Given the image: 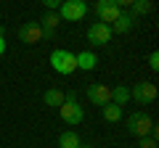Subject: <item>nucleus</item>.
<instances>
[{
  "mask_svg": "<svg viewBox=\"0 0 159 148\" xmlns=\"http://www.w3.org/2000/svg\"><path fill=\"white\" fill-rule=\"evenodd\" d=\"M138 148H157V140L154 137H141L138 140Z\"/></svg>",
  "mask_w": 159,
  "mask_h": 148,
  "instance_id": "a211bd4d",
  "label": "nucleus"
},
{
  "mask_svg": "<svg viewBox=\"0 0 159 148\" xmlns=\"http://www.w3.org/2000/svg\"><path fill=\"white\" fill-rule=\"evenodd\" d=\"M45 6H48V8L53 11V8H58V0H45Z\"/></svg>",
  "mask_w": 159,
  "mask_h": 148,
  "instance_id": "412c9836",
  "label": "nucleus"
},
{
  "mask_svg": "<svg viewBox=\"0 0 159 148\" xmlns=\"http://www.w3.org/2000/svg\"><path fill=\"white\" fill-rule=\"evenodd\" d=\"M130 98L138 103H154L157 101V85L154 82H141V85H135L130 90Z\"/></svg>",
  "mask_w": 159,
  "mask_h": 148,
  "instance_id": "0eeeda50",
  "label": "nucleus"
},
{
  "mask_svg": "<svg viewBox=\"0 0 159 148\" xmlns=\"http://www.w3.org/2000/svg\"><path fill=\"white\" fill-rule=\"evenodd\" d=\"M19 40L27 42V45H34V42L43 40V27H40L37 21H27L19 27Z\"/></svg>",
  "mask_w": 159,
  "mask_h": 148,
  "instance_id": "6e6552de",
  "label": "nucleus"
},
{
  "mask_svg": "<svg viewBox=\"0 0 159 148\" xmlns=\"http://www.w3.org/2000/svg\"><path fill=\"white\" fill-rule=\"evenodd\" d=\"M43 101H45V106H61L64 101H66V95H64L61 90H45V95H43Z\"/></svg>",
  "mask_w": 159,
  "mask_h": 148,
  "instance_id": "2eb2a0df",
  "label": "nucleus"
},
{
  "mask_svg": "<svg viewBox=\"0 0 159 148\" xmlns=\"http://www.w3.org/2000/svg\"><path fill=\"white\" fill-rule=\"evenodd\" d=\"M37 24L45 29V32H56V27L61 24V16H58L56 11H48V13H43V16H40Z\"/></svg>",
  "mask_w": 159,
  "mask_h": 148,
  "instance_id": "f8f14e48",
  "label": "nucleus"
},
{
  "mask_svg": "<svg viewBox=\"0 0 159 148\" xmlns=\"http://www.w3.org/2000/svg\"><path fill=\"white\" fill-rule=\"evenodd\" d=\"M58 148H80V135L72 132V130L61 132V135H58Z\"/></svg>",
  "mask_w": 159,
  "mask_h": 148,
  "instance_id": "4468645a",
  "label": "nucleus"
},
{
  "mask_svg": "<svg viewBox=\"0 0 159 148\" xmlns=\"http://www.w3.org/2000/svg\"><path fill=\"white\" fill-rule=\"evenodd\" d=\"M101 111H103V119H106V122H119V119H122V108L114 106V103L101 106Z\"/></svg>",
  "mask_w": 159,
  "mask_h": 148,
  "instance_id": "dca6fc26",
  "label": "nucleus"
},
{
  "mask_svg": "<svg viewBox=\"0 0 159 148\" xmlns=\"http://www.w3.org/2000/svg\"><path fill=\"white\" fill-rule=\"evenodd\" d=\"M6 53V34H3V29H0V56Z\"/></svg>",
  "mask_w": 159,
  "mask_h": 148,
  "instance_id": "aec40b11",
  "label": "nucleus"
},
{
  "mask_svg": "<svg viewBox=\"0 0 159 148\" xmlns=\"http://www.w3.org/2000/svg\"><path fill=\"white\" fill-rule=\"evenodd\" d=\"M88 101L96 103V106H106V103H111V87L109 85H90L88 87Z\"/></svg>",
  "mask_w": 159,
  "mask_h": 148,
  "instance_id": "1a4fd4ad",
  "label": "nucleus"
},
{
  "mask_svg": "<svg viewBox=\"0 0 159 148\" xmlns=\"http://www.w3.org/2000/svg\"><path fill=\"white\" fill-rule=\"evenodd\" d=\"M127 101H130V90H127L125 85H117V87H111V103H114V106H119V108H122Z\"/></svg>",
  "mask_w": 159,
  "mask_h": 148,
  "instance_id": "ddd939ff",
  "label": "nucleus"
},
{
  "mask_svg": "<svg viewBox=\"0 0 159 148\" xmlns=\"http://www.w3.org/2000/svg\"><path fill=\"white\" fill-rule=\"evenodd\" d=\"M51 66L56 69L58 74H74L77 72V58H74V53L58 48V50L51 53Z\"/></svg>",
  "mask_w": 159,
  "mask_h": 148,
  "instance_id": "7ed1b4c3",
  "label": "nucleus"
},
{
  "mask_svg": "<svg viewBox=\"0 0 159 148\" xmlns=\"http://www.w3.org/2000/svg\"><path fill=\"white\" fill-rule=\"evenodd\" d=\"M74 58H77V69H85V72H93L98 63V56L93 50H80L74 53Z\"/></svg>",
  "mask_w": 159,
  "mask_h": 148,
  "instance_id": "9b49d317",
  "label": "nucleus"
},
{
  "mask_svg": "<svg viewBox=\"0 0 159 148\" xmlns=\"http://www.w3.org/2000/svg\"><path fill=\"white\" fill-rule=\"evenodd\" d=\"M93 11L98 13L101 24H109V21H114V19L122 13V8L117 6V0H98L96 6H93Z\"/></svg>",
  "mask_w": 159,
  "mask_h": 148,
  "instance_id": "423d86ee",
  "label": "nucleus"
},
{
  "mask_svg": "<svg viewBox=\"0 0 159 148\" xmlns=\"http://www.w3.org/2000/svg\"><path fill=\"white\" fill-rule=\"evenodd\" d=\"M125 127L135 137H148L151 135V127H154V119L148 114H143V111H135V114H130L125 119Z\"/></svg>",
  "mask_w": 159,
  "mask_h": 148,
  "instance_id": "f03ea898",
  "label": "nucleus"
},
{
  "mask_svg": "<svg viewBox=\"0 0 159 148\" xmlns=\"http://www.w3.org/2000/svg\"><path fill=\"white\" fill-rule=\"evenodd\" d=\"M88 42L93 48H101L106 42H111V27L109 24H101V21L90 24V29H88Z\"/></svg>",
  "mask_w": 159,
  "mask_h": 148,
  "instance_id": "39448f33",
  "label": "nucleus"
},
{
  "mask_svg": "<svg viewBox=\"0 0 159 148\" xmlns=\"http://www.w3.org/2000/svg\"><path fill=\"white\" fill-rule=\"evenodd\" d=\"M148 66H151L154 72H157V69H159V53H157V50H154L151 56H148Z\"/></svg>",
  "mask_w": 159,
  "mask_h": 148,
  "instance_id": "6ab92c4d",
  "label": "nucleus"
},
{
  "mask_svg": "<svg viewBox=\"0 0 159 148\" xmlns=\"http://www.w3.org/2000/svg\"><path fill=\"white\" fill-rule=\"evenodd\" d=\"M109 27H111V34H114V32H117V34H127L133 27H135V16H130V13L122 11L111 24H109Z\"/></svg>",
  "mask_w": 159,
  "mask_h": 148,
  "instance_id": "9d476101",
  "label": "nucleus"
},
{
  "mask_svg": "<svg viewBox=\"0 0 159 148\" xmlns=\"http://www.w3.org/2000/svg\"><path fill=\"white\" fill-rule=\"evenodd\" d=\"M130 8H133V13H151L154 11V3H151V0H133ZM133 13H130V16H133Z\"/></svg>",
  "mask_w": 159,
  "mask_h": 148,
  "instance_id": "f3484780",
  "label": "nucleus"
},
{
  "mask_svg": "<svg viewBox=\"0 0 159 148\" xmlns=\"http://www.w3.org/2000/svg\"><path fill=\"white\" fill-rule=\"evenodd\" d=\"M80 148H93V146H90V143H80Z\"/></svg>",
  "mask_w": 159,
  "mask_h": 148,
  "instance_id": "4be33fe9",
  "label": "nucleus"
},
{
  "mask_svg": "<svg viewBox=\"0 0 159 148\" xmlns=\"http://www.w3.org/2000/svg\"><path fill=\"white\" fill-rule=\"evenodd\" d=\"M64 95H66V101L58 106V116H61L66 124H72V127H74V124H80V122L85 119V111L80 108L77 95H74V93H64Z\"/></svg>",
  "mask_w": 159,
  "mask_h": 148,
  "instance_id": "f257e3e1",
  "label": "nucleus"
},
{
  "mask_svg": "<svg viewBox=\"0 0 159 148\" xmlns=\"http://www.w3.org/2000/svg\"><path fill=\"white\" fill-rule=\"evenodd\" d=\"M85 13H88V6L82 0H66V3L58 6V16H61L64 21H80Z\"/></svg>",
  "mask_w": 159,
  "mask_h": 148,
  "instance_id": "20e7f679",
  "label": "nucleus"
}]
</instances>
